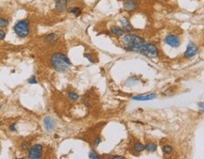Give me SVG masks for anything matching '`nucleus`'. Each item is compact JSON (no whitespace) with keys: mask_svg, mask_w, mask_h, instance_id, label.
Returning a JSON list of instances; mask_svg holds the SVG:
<instances>
[{"mask_svg":"<svg viewBox=\"0 0 204 159\" xmlns=\"http://www.w3.org/2000/svg\"><path fill=\"white\" fill-rule=\"evenodd\" d=\"M28 82H29V84H37V83H38V81L36 80L35 75H33L31 78H29V79L28 80Z\"/></svg>","mask_w":204,"mask_h":159,"instance_id":"obj_23","label":"nucleus"},{"mask_svg":"<svg viewBox=\"0 0 204 159\" xmlns=\"http://www.w3.org/2000/svg\"><path fill=\"white\" fill-rule=\"evenodd\" d=\"M0 151H1V147H0Z\"/></svg>","mask_w":204,"mask_h":159,"instance_id":"obj_32","label":"nucleus"},{"mask_svg":"<svg viewBox=\"0 0 204 159\" xmlns=\"http://www.w3.org/2000/svg\"><path fill=\"white\" fill-rule=\"evenodd\" d=\"M139 54L148 57V59H156V57H158L159 56L157 46L153 44V43H148V42H146L145 44L143 45Z\"/></svg>","mask_w":204,"mask_h":159,"instance_id":"obj_4","label":"nucleus"},{"mask_svg":"<svg viewBox=\"0 0 204 159\" xmlns=\"http://www.w3.org/2000/svg\"><path fill=\"white\" fill-rule=\"evenodd\" d=\"M68 8V0H55V9L56 11L63 13Z\"/></svg>","mask_w":204,"mask_h":159,"instance_id":"obj_9","label":"nucleus"},{"mask_svg":"<svg viewBox=\"0 0 204 159\" xmlns=\"http://www.w3.org/2000/svg\"><path fill=\"white\" fill-rule=\"evenodd\" d=\"M44 123H45V127H46V129L47 132H48V133L52 132L56 127L55 120H54L53 118L49 117V116H47V117L45 118V120H44Z\"/></svg>","mask_w":204,"mask_h":159,"instance_id":"obj_10","label":"nucleus"},{"mask_svg":"<svg viewBox=\"0 0 204 159\" xmlns=\"http://www.w3.org/2000/svg\"><path fill=\"white\" fill-rule=\"evenodd\" d=\"M198 106H199V109H200V112L204 113V102H199L198 104Z\"/></svg>","mask_w":204,"mask_h":159,"instance_id":"obj_27","label":"nucleus"},{"mask_svg":"<svg viewBox=\"0 0 204 159\" xmlns=\"http://www.w3.org/2000/svg\"><path fill=\"white\" fill-rule=\"evenodd\" d=\"M68 13H71V14H74L76 17H79V16L82 13V11L81 9L79 8V7H72V8H69L67 9Z\"/></svg>","mask_w":204,"mask_h":159,"instance_id":"obj_15","label":"nucleus"},{"mask_svg":"<svg viewBox=\"0 0 204 159\" xmlns=\"http://www.w3.org/2000/svg\"><path fill=\"white\" fill-rule=\"evenodd\" d=\"M71 1H75V0H71Z\"/></svg>","mask_w":204,"mask_h":159,"instance_id":"obj_31","label":"nucleus"},{"mask_svg":"<svg viewBox=\"0 0 204 159\" xmlns=\"http://www.w3.org/2000/svg\"><path fill=\"white\" fill-rule=\"evenodd\" d=\"M58 40H59V35L56 34V33H50V34H47L45 37V42L50 46L55 45L58 42Z\"/></svg>","mask_w":204,"mask_h":159,"instance_id":"obj_12","label":"nucleus"},{"mask_svg":"<svg viewBox=\"0 0 204 159\" xmlns=\"http://www.w3.org/2000/svg\"><path fill=\"white\" fill-rule=\"evenodd\" d=\"M51 65L53 69L59 73H66L70 70L72 63L66 55L63 53H54L51 56Z\"/></svg>","mask_w":204,"mask_h":159,"instance_id":"obj_2","label":"nucleus"},{"mask_svg":"<svg viewBox=\"0 0 204 159\" xmlns=\"http://www.w3.org/2000/svg\"><path fill=\"white\" fill-rule=\"evenodd\" d=\"M43 154V146L41 144H35L30 147L28 157L30 159H39Z\"/></svg>","mask_w":204,"mask_h":159,"instance_id":"obj_5","label":"nucleus"},{"mask_svg":"<svg viewBox=\"0 0 204 159\" xmlns=\"http://www.w3.org/2000/svg\"><path fill=\"white\" fill-rule=\"evenodd\" d=\"M157 98V94L155 93H148V94H139L132 97V100L134 101H150Z\"/></svg>","mask_w":204,"mask_h":159,"instance_id":"obj_11","label":"nucleus"},{"mask_svg":"<svg viewBox=\"0 0 204 159\" xmlns=\"http://www.w3.org/2000/svg\"><path fill=\"white\" fill-rule=\"evenodd\" d=\"M162 150H163V153H164L165 154H172V152H173V147L171 146V145H165V146L162 148Z\"/></svg>","mask_w":204,"mask_h":159,"instance_id":"obj_19","label":"nucleus"},{"mask_svg":"<svg viewBox=\"0 0 204 159\" xmlns=\"http://www.w3.org/2000/svg\"><path fill=\"white\" fill-rule=\"evenodd\" d=\"M3 107V104H0V110H1V108Z\"/></svg>","mask_w":204,"mask_h":159,"instance_id":"obj_30","label":"nucleus"},{"mask_svg":"<svg viewBox=\"0 0 204 159\" xmlns=\"http://www.w3.org/2000/svg\"><path fill=\"white\" fill-rule=\"evenodd\" d=\"M121 42L124 44V48L127 51L135 52L138 54L143 45L146 43L145 39H143L142 37L138 36L137 34H130V33L122 36Z\"/></svg>","mask_w":204,"mask_h":159,"instance_id":"obj_1","label":"nucleus"},{"mask_svg":"<svg viewBox=\"0 0 204 159\" xmlns=\"http://www.w3.org/2000/svg\"><path fill=\"white\" fill-rule=\"evenodd\" d=\"M111 158H116V159H124V156H121V155H114V156H111Z\"/></svg>","mask_w":204,"mask_h":159,"instance_id":"obj_29","label":"nucleus"},{"mask_svg":"<svg viewBox=\"0 0 204 159\" xmlns=\"http://www.w3.org/2000/svg\"><path fill=\"white\" fill-rule=\"evenodd\" d=\"M101 142V138H100V137H97L96 139H95V142H94V146L95 147H97L98 145H99V143Z\"/></svg>","mask_w":204,"mask_h":159,"instance_id":"obj_25","label":"nucleus"},{"mask_svg":"<svg viewBox=\"0 0 204 159\" xmlns=\"http://www.w3.org/2000/svg\"><path fill=\"white\" fill-rule=\"evenodd\" d=\"M199 53V47L196 43L189 42L186 47V50L184 52V57L185 59H192Z\"/></svg>","mask_w":204,"mask_h":159,"instance_id":"obj_7","label":"nucleus"},{"mask_svg":"<svg viewBox=\"0 0 204 159\" xmlns=\"http://www.w3.org/2000/svg\"><path fill=\"white\" fill-rule=\"evenodd\" d=\"M83 56H84L85 57H86L87 59H89V61H90V62H92V63H94V62H95V60L93 59V57H92V56L90 55V54H87V53H85Z\"/></svg>","mask_w":204,"mask_h":159,"instance_id":"obj_24","label":"nucleus"},{"mask_svg":"<svg viewBox=\"0 0 204 159\" xmlns=\"http://www.w3.org/2000/svg\"><path fill=\"white\" fill-rule=\"evenodd\" d=\"M6 37V32L3 29H0V40H4Z\"/></svg>","mask_w":204,"mask_h":159,"instance_id":"obj_28","label":"nucleus"},{"mask_svg":"<svg viewBox=\"0 0 204 159\" xmlns=\"http://www.w3.org/2000/svg\"><path fill=\"white\" fill-rule=\"evenodd\" d=\"M119 21H120V24H121V26H122V28H123L125 31L130 32V31H132V30H133V26H131V24L130 23V21H129L128 18L123 17V18H121L120 20H119Z\"/></svg>","mask_w":204,"mask_h":159,"instance_id":"obj_13","label":"nucleus"},{"mask_svg":"<svg viewBox=\"0 0 204 159\" xmlns=\"http://www.w3.org/2000/svg\"><path fill=\"white\" fill-rule=\"evenodd\" d=\"M89 157H90V158H95V159H97V158H99L100 156H99V155H98L95 151H91L90 153H89Z\"/></svg>","mask_w":204,"mask_h":159,"instance_id":"obj_22","label":"nucleus"},{"mask_svg":"<svg viewBox=\"0 0 204 159\" xmlns=\"http://www.w3.org/2000/svg\"><path fill=\"white\" fill-rule=\"evenodd\" d=\"M123 6L126 11L128 12H132L134 11L136 8L138 6V1L137 0H124Z\"/></svg>","mask_w":204,"mask_h":159,"instance_id":"obj_8","label":"nucleus"},{"mask_svg":"<svg viewBox=\"0 0 204 159\" xmlns=\"http://www.w3.org/2000/svg\"><path fill=\"white\" fill-rule=\"evenodd\" d=\"M165 42L170 47L178 48V47L181 45V39L175 34H169L165 38Z\"/></svg>","mask_w":204,"mask_h":159,"instance_id":"obj_6","label":"nucleus"},{"mask_svg":"<svg viewBox=\"0 0 204 159\" xmlns=\"http://www.w3.org/2000/svg\"><path fill=\"white\" fill-rule=\"evenodd\" d=\"M133 148L137 153H141V152L145 150V145L141 143V142H136V143H134V145H133Z\"/></svg>","mask_w":204,"mask_h":159,"instance_id":"obj_17","label":"nucleus"},{"mask_svg":"<svg viewBox=\"0 0 204 159\" xmlns=\"http://www.w3.org/2000/svg\"><path fill=\"white\" fill-rule=\"evenodd\" d=\"M9 26V21L5 18L0 17V28H5Z\"/></svg>","mask_w":204,"mask_h":159,"instance_id":"obj_20","label":"nucleus"},{"mask_svg":"<svg viewBox=\"0 0 204 159\" xmlns=\"http://www.w3.org/2000/svg\"><path fill=\"white\" fill-rule=\"evenodd\" d=\"M15 34L20 38H26L29 35V20L24 19L17 22L13 26Z\"/></svg>","mask_w":204,"mask_h":159,"instance_id":"obj_3","label":"nucleus"},{"mask_svg":"<svg viewBox=\"0 0 204 159\" xmlns=\"http://www.w3.org/2000/svg\"><path fill=\"white\" fill-rule=\"evenodd\" d=\"M9 130L11 132H15L16 131V123H12L11 125H10Z\"/></svg>","mask_w":204,"mask_h":159,"instance_id":"obj_26","label":"nucleus"},{"mask_svg":"<svg viewBox=\"0 0 204 159\" xmlns=\"http://www.w3.org/2000/svg\"><path fill=\"white\" fill-rule=\"evenodd\" d=\"M111 32L114 34L115 36L122 37L125 35V30L123 28H119V26H112L111 28Z\"/></svg>","mask_w":204,"mask_h":159,"instance_id":"obj_14","label":"nucleus"},{"mask_svg":"<svg viewBox=\"0 0 204 159\" xmlns=\"http://www.w3.org/2000/svg\"><path fill=\"white\" fill-rule=\"evenodd\" d=\"M68 97H69V99L71 101H73V102H77V101L80 99L79 94L77 92H74V91H69V92H68Z\"/></svg>","mask_w":204,"mask_h":159,"instance_id":"obj_18","label":"nucleus"},{"mask_svg":"<svg viewBox=\"0 0 204 159\" xmlns=\"http://www.w3.org/2000/svg\"><path fill=\"white\" fill-rule=\"evenodd\" d=\"M21 149L23 151H28L29 149H30V143L29 141H24L21 145Z\"/></svg>","mask_w":204,"mask_h":159,"instance_id":"obj_21","label":"nucleus"},{"mask_svg":"<svg viewBox=\"0 0 204 159\" xmlns=\"http://www.w3.org/2000/svg\"><path fill=\"white\" fill-rule=\"evenodd\" d=\"M145 150H147L148 153H153L157 150V144L153 143V142H149L145 145Z\"/></svg>","mask_w":204,"mask_h":159,"instance_id":"obj_16","label":"nucleus"}]
</instances>
